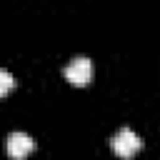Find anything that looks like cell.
I'll return each mask as SVG.
<instances>
[{"instance_id": "cell-3", "label": "cell", "mask_w": 160, "mask_h": 160, "mask_svg": "<svg viewBox=\"0 0 160 160\" xmlns=\"http://www.w3.org/2000/svg\"><path fill=\"white\" fill-rule=\"evenodd\" d=\"M5 150H8V155H10L12 160H22L25 155H30V152L35 150V140H32L28 132L15 130V132H10L8 140H5Z\"/></svg>"}, {"instance_id": "cell-1", "label": "cell", "mask_w": 160, "mask_h": 160, "mask_svg": "<svg viewBox=\"0 0 160 160\" xmlns=\"http://www.w3.org/2000/svg\"><path fill=\"white\" fill-rule=\"evenodd\" d=\"M110 145H112V152L118 155V158H122V160H130L135 152H140L142 150V138L132 130V128H120L115 135H112V140H110Z\"/></svg>"}, {"instance_id": "cell-2", "label": "cell", "mask_w": 160, "mask_h": 160, "mask_svg": "<svg viewBox=\"0 0 160 160\" xmlns=\"http://www.w3.org/2000/svg\"><path fill=\"white\" fill-rule=\"evenodd\" d=\"M62 75H65V80H70L72 85H88L90 78H92V62H90V58H85V55L72 58V60L62 68Z\"/></svg>"}, {"instance_id": "cell-4", "label": "cell", "mask_w": 160, "mask_h": 160, "mask_svg": "<svg viewBox=\"0 0 160 160\" xmlns=\"http://www.w3.org/2000/svg\"><path fill=\"white\" fill-rule=\"evenodd\" d=\"M12 88H15V78H12V72L5 70V68H0V98L8 95Z\"/></svg>"}]
</instances>
